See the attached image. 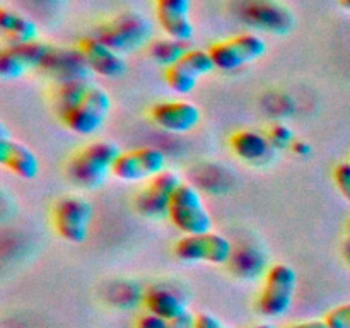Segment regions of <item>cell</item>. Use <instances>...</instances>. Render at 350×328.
Here are the masks:
<instances>
[{"mask_svg": "<svg viewBox=\"0 0 350 328\" xmlns=\"http://www.w3.org/2000/svg\"><path fill=\"white\" fill-rule=\"evenodd\" d=\"M91 85V79L57 84V89H55V111H57L58 118L62 120L67 113H70L84 99Z\"/></svg>", "mask_w": 350, "mask_h": 328, "instance_id": "cell-22", "label": "cell"}, {"mask_svg": "<svg viewBox=\"0 0 350 328\" xmlns=\"http://www.w3.org/2000/svg\"><path fill=\"white\" fill-rule=\"evenodd\" d=\"M267 137H269L270 144H272L273 149H275L277 152L291 149L293 144L296 142L293 128H289V126L284 125V123H277V125H273L272 128L269 130V133H267Z\"/></svg>", "mask_w": 350, "mask_h": 328, "instance_id": "cell-24", "label": "cell"}, {"mask_svg": "<svg viewBox=\"0 0 350 328\" xmlns=\"http://www.w3.org/2000/svg\"><path fill=\"white\" fill-rule=\"evenodd\" d=\"M215 70L208 50L190 48L180 60L164 70V81L167 87L176 94H190L198 85V81Z\"/></svg>", "mask_w": 350, "mask_h": 328, "instance_id": "cell-11", "label": "cell"}, {"mask_svg": "<svg viewBox=\"0 0 350 328\" xmlns=\"http://www.w3.org/2000/svg\"><path fill=\"white\" fill-rule=\"evenodd\" d=\"M167 219L185 236L211 232L214 226L200 191L190 183L180 184L171 202Z\"/></svg>", "mask_w": 350, "mask_h": 328, "instance_id": "cell-5", "label": "cell"}, {"mask_svg": "<svg viewBox=\"0 0 350 328\" xmlns=\"http://www.w3.org/2000/svg\"><path fill=\"white\" fill-rule=\"evenodd\" d=\"M120 154L122 149L108 140L88 144L68 161V180L82 190H98L113 176V167Z\"/></svg>", "mask_w": 350, "mask_h": 328, "instance_id": "cell-1", "label": "cell"}, {"mask_svg": "<svg viewBox=\"0 0 350 328\" xmlns=\"http://www.w3.org/2000/svg\"><path fill=\"white\" fill-rule=\"evenodd\" d=\"M291 150H293L296 156L306 157V156H310L311 150H313V147H311V144H308L306 140H296V142L293 144V147H291Z\"/></svg>", "mask_w": 350, "mask_h": 328, "instance_id": "cell-30", "label": "cell"}, {"mask_svg": "<svg viewBox=\"0 0 350 328\" xmlns=\"http://www.w3.org/2000/svg\"><path fill=\"white\" fill-rule=\"evenodd\" d=\"M170 323L171 321L164 320V318L147 311L146 314H142V316L137 320V328H170Z\"/></svg>", "mask_w": 350, "mask_h": 328, "instance_id": "cell-27", "label": "cell"}, {"mask_svg": "<svg viewBox=\"0 0 350 328\" xmlns=\"http://www.w3.org/2000/svg\"><path fill=\"white\" fill-rule=\"evenodd\" d=\"M0 164L23 180H34L40 174V159L33 149L7 133L5 126L0 130Z\"/></svg>", "mask_w": 350, "mask_h": 328, "instance_id": "cell-18", "label": "cell"}, {"mask_svg": "<svg viewBox=\"0 0 350 328\" xmlns=\"http://www.w3.org/2000/svg\"><path fill=\"white\" fill-rule=\"evenodd\" d=\"M79 51L88 62L92 74L105 79L122 77L126 72V60L123 55L116 53L115 50L98 40L96 36H84L77 43Z\"/></svg>", "mask_w": 350, "mask_h": 328, "instance_id": "cell-16", "label": "cell"}, {"mask_svg": "<svg viewBox=\"0 0 350 328\" xmlns=\"http://www.w3.org/2000/svg\"><path fill=\"white\" fill-rule=\"evenodd\" d=\"M349 238H350V224H349Z\"/></svg>", "mask_w": 350, "mask_h": 328, "instance_id": "cell-35", "label": "cell"}, {"mask_svg": "<svg viewBox=\"0 0 350 328\" xmlns=\"http://www.w3.org/2000/svg\"><path fill=\"white\" fill-rule=\"evenodd\" d=\"M289 328H330L325 320H308V321H299V323L291 325Z\"/></svg>", "mask_w": 350, "mask_h": 328, "instance_id": "cell-31", "label": "cell"}, {"mask_svg": "<svg viewBox=\"0 0 350 328\" xmlns=\"http://www.w3.org/2000/svg\"><path fill=\"white\" fill-rule=\"evenodd\" d=\"M144 306L149 313L157 314L167 321H174L188 313V304L170 287H150L144 296Z\"/></svg>", "mask_w": 350, "mask_h": 328, "instance_id": "cell-20", "label": "cell"}, {"mask_svg": "<svg viewBox=\"0 0 350 328\" xmlns=\"http://www.w3.org/2000/svg\"><path fill=\"white\" fill-rule=\"evenodd\" d=\"M232 154L243 163L252 164V166H263L270 164L273 159V154L277 152L270 144L269 137L265 133L255 132V130H239L229 140Z\"/></svg>", "mask_w": 350, "mask_h": 328, "instance_id": "cell-19", "label": "cell"}, {"mask_svg": "<svg viewBox=\"0 0 350 328\" xmlns=\"http://www.w3.org/2000/svg\"><path fill=\"white\" fill-rule=\"evenodd\" d=\"M253 328H275V327H273V325H270V323H260V325H255Z\"/></svg>", "mask_w": 350, "mask_h": 328, "instance_id": "cell-34", "label": "cell"}, {"mask_svg": "<svg viewBox=\"0 0 350 328\" xmlns=\"http://www.w3.org/2000/svg\"><path fill=\"white\" fill-rule=\"evenodd\" d=\"M325 321L330 328H350V303L340 304L328 311Z\"/></svg>", "mask_w": 350, "mask_h": 328, "instance_id": "cell-25", "label": "cell"}, {"mask_svg": "<svg viewBox=\"0 0 350 328\" xmlns=\"http://www.w3.org/2000/svg\"><path fill=\"white\" fill-rule=\"evenodd\" d=\"M342 251H344L345 262H347L349 265H350V238L347 239V241L344 243V249H342Z\"/></svg>", "mask_w": 350, "mask_h": 328, "instance_id": "cell-32", "label": "cell"}, {"mask_svg": "<svg viewBox=\"0 0 350 328\" xmlns=\"http://www.w3.org/2000/svg\"><path fill=\"white\" fill-rule=\"evenodd\" d=\"M338 2H340V5L344 7L347 12H350V0H338Z\"/></svg>", "mask_w": 350, "mask_h": 328, "instance_id": "cell-33", "label": "cell"}, {"mask_svg": "<svg viewBox=\"0 0 350 328\" xmlns=\"http://www.w3.org/2000/svg\"><path fill=\"white\" fill-rule=\"evenodd\" d=\"M150 118L159 128L170 133H188L202 120L200 108L190 101H163L150 108Z\"/></svg>", "mask_w": 350, "mask_h": 328, "instance_id": "cell-15", "label": "cell"}, {"mask_svg": "<svg viewBox=\"0 0 350 328\" xmlns=\"http://www.w3.org/2000/svg\"><path fill=\"white\" fill-rule=\"evenodd\" d=\"M50 51V44L33 41L23 44H7L0 51V79L16 81L31 70H40Z\"/></svg>", "mask_w": 350, "mask_h": 328, "instance_id": "cell-13", "label": "cell"}, {"mask_svg": "<svg viewBox=\"0 0 350 328\" xmlns=\"http://www.w3.org/2000/svg\"><path fill=\"white\" fill-rule=\"evenodd\" d=\"M191 0H156V19L163 33L173 40L188 41L193 38Z\"/></svg>", "mask_w": 350, "mask_h": 328, "instance_id": "cell-17", "label": "cell"}, {"mask_svg": "<svg viewBox=\"0 0 350 328\" xmlns=\"http://www.w3.org/2000/svg\"><path fill=\"white\" fill-rule=\"evenodd\" d=\"M170 328H195V314H191L190 311H188V313L183 314L181 318L171 321Z\"/></svg>", "mask_w": 350, "mask_h": 328, "instance_id": "cell-29", "label": "cell"}, {"mask_svg": "<svg viewBox=\"0 0 350 328\" xmlns=\"http://www.w3.org/2000/svg\"><path fill=\"white\" fill-rule=\"evenodd\" d=\"M40 70L53 79L57 84L89 79L92 74L79 48L50 46V51H48Z\"/></svg>", "mask_w": 350, "mask_h": 328, "instance_id": "cell-14", "label": "cell"}, {"mask_svg": "<svg viewBox=\"0 0 350 328\" xmlns=\"http://www.w3.org/2000/svg\"><path fill=\"white\" fill-rule=\"evenodd\" d=\"M215 70L234 72L265 57L267 43L260 34L241 33L221 40L208 48Z\"/></svg>", "mask_w": 350, "mask_h": 328, "instance_id": "cell-6", "label": "cell"}, {"mask_svg": "<svg viewBox=\"0 0 350 328\" xmlns=\"http://www.w3.org/2000/svg\"><path fill=\"white\" fill-rule=\"evenodd\" d=\"M111 106L113 102L108 91L92 84L84 99L70 113H67L62 122L75 135H94L108 120Z\"/></svg>", "mask_w": 350, "mask_h": 328, "instance_id": "cell-8", "label": "cell"}, {"mask_svg": "<svg viewBox=\"0 0 350 328\" xmlns=\"http://www.w3.org/2000/svg\"><path fill=\"white\" fill-rule=\"evenodd\" d=\"M92 36L108 44L116 53L129 55L150 44L152 24L144 14L125 10L96 27Z\"/></svg>", "mask_w": 350, "mask_h": 328, "instance_id": "cell-2", "label": "cell"}, {"mask_svg": "<svg viewBox=\"0 0 350 328\" xmlns=\"http://www.w3.org/2000/svg\"><path fill=\"white\" fill-rule=\"evenodd\" d=\"M0 31L9 44H23L40 41V29L33 19L12 9H0Z\"/></svg>", "mask_w": 350, "mask_h": 328, "instance_id": "cell-21", "label": "cell"}, {"mask_svg": "<svg viewBox=\"0 0 350 328\" xmlns=\"http://www.w3.org/2000/svg\"><path fill=\"white\" fill-rule=\"evenodd\" d=\"M174 255L187 263L226 265L232 258V243L214 231L183 236L174 245Z\"/></svg>", "mask_w": 350, "mask_h": 328, "instance_id": "cell-9", "label": "cell"}, {"mask_svg": "<svg viewBox=\"0 0 350 328\" xmlns=\"http://www.w3.org/2000/svg\"><path fill=\"white\" fill-rule=\"evenodd\" d=\"M296 287V270L287 263H275L267 270L256 308L267 318H282L293 306Z\"/></svg>", "mask_w": 350, "mask_h": 328, "instance_id": "cell-4", "label": "cell"}, {"mask_svg": "<svg viewBox=\"0 0 350 328\" xmlns=\"http://www.w3.org/2000/svg\"><path fill=\"white\" fill-rule=\"evenodd\" d=\"M231 10L246 26L279 36L291 33L296 23L293 12L277 0H231Z\"/></svg>", "mask_w": 350, "mask_h": 328, "instance_id": "cell-3", "label": "cell"}, {"mask_svg": "<svg viewBox=\"0 0 350 328\" xmlns=\"http://www.w3.org/2000/svg\"><path fill=\"white\" fill-rule=\"evenodd\" d=\"M166 154L157 147H139L120 154L113 167V176L125 183L150 181L166 171Z\"/></svg>", "mask_w": 350, "mask_h": 328, "instance_id": "cell-10", "label": "cell"}, {"mask_svg": "<svg viewBox=\"0 0 350 328\" xmlns=\"http://www.w3.org/2000/svg\"><path fill=\"white\" fill-rule=\"evenodd\" d=\"M181 183L183 181H181L180 174L171 169L157 174L135 197L137 212L144 217L154 219V221L167 217L171 202H173L174 193H176Z\"/></svg>", "mask_w": 350, "mask_h": 328, "instance_id": "cell-12", "label": "cell"}, {"mask_svg": "<svg viewBox=\"0 0 350 328\" xmlns=\"http://www.w3.org/2000/svg\"><path fill=\"white\" fill-rule=\"evenodd\" d=\"M188 50H190V48H188V43H183V41H178L166 36L161 38V40L150 41L149 57L166 70L171 65L176 64Z\"/></svg>", "mask_w": 350, "mask_h": 328, "instance_id": "cell-23", "label": "cell"}, {"mask_svg": "<svg viewBox=\"0 0 350 328\" xmlns=\"http://www.w3.org/2000/svg\"><path fill=\"white\" fill-rule=\"evenodd\" d=\"M195 328H229L217 316L211 313L195 314Z\"/></svg>", "mask_w": 350, "mask_h": 328, "instance_id": "cell-28", "label": "cell"}, {"mask_svg": "<svg viewBox=\"0 0 350 328\" xmlns=\"http://www.w3.org/2000/svg\"><path fill=\"white\" fill-rule=\"evenodd\" d=\"M92 205L84 197L68 195L53 207V228L62 239L70 245H82L89 238L92 222Z\"/></svg>", "mask_w": 350, "mask_h": 328, "instance_id": "cell-7", "label": "cell"}, {"mask_svg": "<svg viewBox=\"0 0 350 328\" xmlns=\"http://www.w3.org/2000/svg\"><path fill=\"white\" fill-rule=\"evenodd\" d=\"M334 181L342 197L350 204V163H340L334 169Z\"/></svg>", "mask_w": 350, "mask_h": 328, "instance_id": "cell-26", "label": "cell"}]
</instances>
